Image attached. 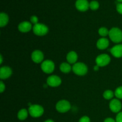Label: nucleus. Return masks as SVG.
I'll list each match as a JSON object with an SVG mask.
<instances>
[{
	"label": "nucleus",
	"mask_w": 122,
	"mask_h": 122,
	"mask_svg": "<svg viewBox=\"0 0 122 122\" xmlns=\"http://www.w3.org/2000/svg\"><path fill=\"white\" fill-rule=\"evenodd\" d=\"M5 85L4 83H3L2 81L0 82V92L2 93L5 91Z\"/></svg>",
	"instance_id": "obj_28"
},
{
	"label": "nucleus",
	"mask_w": 122,
	"mask_h": 122,
	"mask_svg": "<svg viewBox=\"0 0 122 122\" xmlns=\"http://www.w3.org/2000/svg\"><path fill=\"white\" fill-rule=\"evenodd\" d=\"M110 52L116 58L122 57V44H118L110 49Z\"/></svg>",
	"instance_id": "obj_14"
},
{
	"label": "nucleus",
	"mask_w": 122,
	"mask_h": 122,
	"mask_svg": "<svg viewBox=\"0 0 122 122\" xmlns=\"http://www.w3.org/2000/svg\"><path fill=\"white\" fill-rule=\"evenodd\" d=\"M9 18L6 13H1L0 14V26L1 27H4L8 24Z\"/></svg>",
	"instance_id": "obj_17"
},
{
	"label": "nucleus",
	"mask_w": 122,
	"mask_h": 122,
	"mask_svg": "<svg viewBox=\"0 0 122 122\" xmlns=\"http://www.w3.org/2000/svg\"><path fill=\"white\" fill-rule=\"evenodd\" d=\"M78 58V56H77V53L75 51H70L69 53L67 54L66 57L67 61L69 64H74L76 63V61Z\"/></svg>",
	"instance_id": "obj_16"
},
{
	"label": "nucleus",
	"mask_w": 122,
	"mask_h": 122,
	"mask_svg": "<svg viewBox=\"0 0 122 122\" xmlns=\"http://www.w3.org/2000/svg\"><path fill=\"white\" fill-rule=\"evenodd\" d=\"M108 36L113 42L118 44L122 41V31L118 27H113L111 29L109 30Z\"/></svg>",
	"instance_id": "obj_1"
},
{
	"label": "nucleus",
	"mask_w": 122,
	"mask_h": 122,
	"mask_svg": "<svg viewBox=\"0 0 122 122\" xmlns=\"http://www.w3.org/2000/svg\"><path fill=\"white\" fill-rule=\"evenodd\" d=\"M119 2H122V0H117Z\"/></svg>",
	"instance_id": "obj_33"
},
{
	"label": "nucleus",
	"mask_w": 122,
	"mask_h": 122,
	"mask_svg": "<svg viewBox=\"0 0 122 122\" xmlns=\"http://www.w3.org/2000/svg\"><path fill=\"white\" fill-rule=\"evenodd\" d=\"M0 58H1V61H0V64H2V61H3V60H2V56H0Z\"/></svg>",
	"instance_id": "obj_32"
},
{
	"label": "nucleus",
	"mask_w": 122,
	"mask_h": 122,
	"mask_svg": "<svg viewBox=\"0 0 122 122\" xmlns=\"http://www.w3.org/2000/svg\"><path fill=\"white\" fill-rule=\"evenodd\" d=\"M30 21L34 25H36V24L38 23V18L36 15H32L30 17Z\"/></svg>",
	"instance_id": "obj_25"
},
{
	"label": "nucleus",
	"mask_w": 122,
	"mask_h": 122,
	"mask_svg": "<svg viewBox=\"0 0 122 122\" xmlns=\"http://www.w3.org/2000/svg\"><path fill=\"white\" fill-rule=\"evenodd\" d=\"M44 122H54L52 120H51V119H48V120H45Z\"/></svg>",
	"instance_id": "obj_31"
},
{
	"label": "nucleus",
	"mask_w": 122,
	"mask_h": 122,
	"mask_svg": "<svg viewBox=\"0 0 122 122\" xmlns=\"http://www.w3.org/2000/svg\"><path fill=\"white\" fill-rule=\"evenodd\" d=\"M116 122H122V112H119L116 116Z\"/></svg>",
	"instance_id": "obj_26"
},
{
	"label": "nucleus",
	"mask_w": 122,
	"mask_h": 122,
	"mask_svg": "<svg viewBox=\"0 0 122 122\" xmlns=\"http://www.w3.org/2000/svg\"><path fill=\"white\" fill-rule=\"evenodd\" d=\"M79 122H91V119L88 116H84L79 119Z\"/></svg>",
	"instance_id": "obj_24"
},
{
	"label": "nucleus",
	"mask_w": 122,
	"mask_h": 122,
	"mask_svg": "<svg viewBox=\"0 0 122 122\" xmlns=\"http://www.w3.org/2000/svg\"><path fill=\"white\" fill-rule=\"evenodd\" d=\"M33 32L36 35L38 36H44L48 32V27L46 25L42 23H37L33 25Z\"/></svg>",
	"instance_id": "obj_5"
},
{
	"label": "nucleus",
	"mask_w": 122,
	"mask_h": 122,
	"mask_svg": "<svg viewBox=\"0 0 122 122\" xmlns=\"http://www.w3.org/2000/svg\"><path fill=\"white\" fill-rule=\"evenodd\" d=\"M111 61L110 57L106 54H102L98 56L95 60V62L98 66L104 67L108 65Z\"/></svg>",
	"instance_id": "obj_6"
},
{
	"label": "nucleus",
	"mask_w": 122,
	"mask_h": 122,
	"mask_svg": "<svg viewBox=\"0 0 122 122\" xmlns=\"http://www.w3.org/2000/svg\"><path fill=\"white\" fill-rule=\"evenodd\" d=\"M56 108L57 112L61 113H64L69 112L71 108V104L68 101L62 100L58 101L56 106Z\"/></svg>",
	"instance_id": "obj_4"
},
{
	"label": "nucleus",
	"mask_w": 122,
	"mask_h": 122,
	"mask_svg": "<svg viewBox=\"0 0 122 122\" xmlns=\"http://www.w3.org/2000/svg\"><path fill=\"white\" fill-rule=\"evenodd\" d=\"M76 8L80 11H86L89 8V3L87 0H77L75 3Z\"/></svg>",
	"instance_id": "obj_10"
},
{
	"label": "nucleus",
	"mask_w": 122,
	"mask_h": 122,
	"mask_svg": "<svg viewBox=\"0 0 122 122\" xmlns=\"http://www.w3.org/2000/svg\"><path fill=\"white\" fill-rule=\"evenodd\" d=\"M72 70L78 76H84L88 72V67L83 63H76L73 66Z\"/></svg>",
	"instance_id": "obj_3"
},
{
	"label": "nucleus",
	"mask_w": 122,
	"mask_h": 122,
	"mask_svg": "<svg viewBox=\"0 0 122 122\" xmlns=\"http://www.w3.org/2000/svg\"><path fill=\"white\" fill-rule=\"evenodd\" d=\"M29 113L32 117L38 118L42 116L44 113V107L38 104L31 105L29 108Z\"/></svg>",
	"instance_id": "obj_2"
},
{
	"label": "nucleus",
	"mask_w": 122,
	"mask_h": 122,
	"mask_svg": "<svg viewBox=\"0 0 122 122\" xmlns=\"http://www.w3.org/2000/svg\"><path fill=\"white\" fill-rule=\"evenodd\" d=\"M46 83L51 87H57L61 83V79L60 77L56 75H52L49 76L46 79Z\"/></svg>",
	"instance_id": "obj_8"
},
{
	"label": "nucleus",
	"mask_w": 122,
	"mask_h": 122,
	"mask_svg": "<svg viewBox=\"0 0 122 122\" xmlns=\"http://www.w3.org/2000/svg\"><path fill=\"white\" fill-rule=\"evenodd\" d=\"M104 122H116V120L113 119V118L108 117V118H106V119H105Z\"/></svg>",
	"instance_id": "obj_29"
},
{
	"label": "nucleus",
	"mask_w": 122,
	"mask_h": 122,
	"mask_svg": "<svg viewBox=\"0 0 122 122\" xmlns=\"http://www.w3.org/2000/svg\"><path fill=\"white\" fill-rule=\"evenodd\" d=\"M42 70L44 73L47 74H50L54 71L55 69V64L52 61L47 60L44 61L42 63L41 66Z\"/></svg>",
	"instance_id": "obj_7"
},
{
	"label": "nucleus",
	"mask_w": 122,
	"mask_h": 122,
	"mask_svg": "<svg viewBox=\"0 0 122 122\" xmlns=\"http://www.w3.org/2000/svg\"><path fill=\"white\" fill-rule=\"evenodd\" d=\"M109 107L110 109L112 112L119 113L121 110L122 105L119 100H118V99H113L110 102Z\"/></svg>",
	"instance_id": "obj_9"
},
{
	"label": "nucleus",
	"mask_w": 122,
	"mask_h": 122,
	"mask_svg": "<svg viewBox=\"0 0 122 122\" xmlns=\"http://www.w3.org/2000/svg\"><path fill=\"white\" fill-rule=\"evenodd\" d=\"M99 67H100L98 66L97 65V66H94V70H95V71H97V70H98Z\"/></svg>",
	"instance_id": "obj_30"
},
{
	"label": "nucleus",
	"mask_w": 122,
	"mask_h": 122,
	"mask_svg": "<svg viewBox=\"0 0 122 122\" xmlns=\"http://www.w3.org/2000/svg\"><path fill=\"white\" fill-rule=\"evenodd\" d=\"M108 45H109V41L106 38H100L97 42V46L99 50H101L107 48Z\"/></svg>",
	"instance_id": "obj_15"
},
{
	"label": "nucleus",
	"mask_w": 122,
	"mask_h": 122,
	"mask_svg": "<svg viewBox=\"0 0 122 122\" xmlns=\"http://www.w3.org/2000/svg\"><path fill=\"white\" fill-rule=\"evenodd\" d=\"M99 4L98 2L97 1H92L89 3V8L92 10H96L99 8Z\"/></svg>",
	"instance_id": "obj_22"
},
{
	"label": "nucleus",
	"mask_w": 122,
	"mask_h": 122,
	"mask_svg": "<svg viewBox=\"0 0 122 122\" xmlns=\"http://www.w3.org/2000/svg\"><path fill=\"white\" fill-rule=\"evenodd\" d=\"M60 69L61 72L64 73H68L71 71V67L69 63H63L60 64Z\"/></svg>",
	"instance_id": "obj_19"
},
{
	"label": "nucleus",
	"mask_w": 122,
	"mask_h": 122,
	"mask_svg": "<svg viewBox=\"0 0 122 122\" xmlns=\"http://www.w3.org/2000/svg\"><path fill=\"white\" fill-rule=\"evenodd\" d=\"M29 114V113L28 110H27L26 108H22L18 112L17 118L20 120H25L27 119Z\"/></svg>",
	"instance_id": "obj_18"
},
{
	"label": "nucleus",
	"mask_w": 122,
	"mask_h": 122,
	"mask_svg": "<svg viewBox=\"0 0 122 122\" xmlns=\"http://www.w3.org/2000/svg\"><path fill=\"white\" fill-rule=\"evenodd\" d=\"M32 61L35 63H42L44 60V56L43 52L40 50H35L33 51L31 56Z\"/></svg>",
	"instance_id": "obj_11"
},
{
	"label": "nucleus",
	"mask_w": 122,
	"mask_h": 122,
	"mask_svg": "<svg viewBox=\"0 0 122 122\" xmlns=\"http://www.w3.org/2000/svg\"><path fill=\"white\" fill-rule=\"evenodd\" d=\"M116 9L118 13L122 14V3H118L117 4Z\"/></svg>",
	"instance_id": "obj_27"
},
{
	"label": "nucleus",
	"mask_w": 122,
	"mask_h": 122,
	"mask_svg": "<svg viewBox=\"0 0 122 122\" xmlns=\"http://www.w3.org/2000/svg\"><path fill=\"white\" fill-rule=\"evenodd\" d=\"M33 28L32 26V23L27 21H23L20 23L18 26V29L20 32L23 33H26L30 30Z\"/></svg>",
	"instance_id": "obj_13"
},
{
	"label": "nucleus",
	"mask_w": 122,
	"mask_h": 122,
	"mask_svg": "<svg viewBox=\"0 0 122 122\" xmlns=\"http://www.w3.org/2000/svg\"><path fill=\"white\" fill-rule=\"evenodd\" d=\"M114 95L117 98L122 99V86H119L116 89L114 92Z\"/></svg>",
	"instance_id": "obj_23"
},
{
	"label": "nucleus",
	"mask_w": 122,
	"mask_h": 122,
	"mask_svg": "<svg viewBox=\"0 0 122 122\" xmlns=\"http://www.w3.org/2000/svg\"><path fill=\"white\" fill-rule=\"evenodd\" d=\"M12 73V70L10 67H1L0 69V78L1 79H6L11 76Z\"/></svg>",
	"instance_id": "obj_12"
},
{
	"label": "nucleus",
	"mask_w": 122,
	"mask_h": 122,
	"mask_svg": "<svg viewBox=\"0 0 122 122\" xmlns=\"http://www.w3.org/2000/svg\"><path fill=\"white\" fill-rule=\"evenodd\" d=\"M114 95V93L113 92V91H112V90H110V89L105 91L103 93V97L107 100H112Z\"/></svg>",
	"instance_id": "obj_20"
},
{
	"label": "nucleus",
	"mask_w": 122,
	"mask_h": 122,
	"mask_svg": "<svg viewBox=\"0 0 122 122\" xmlns=\"http://www.w3.org/2000/svg\"><path fill=\"white\" fill-rule=\"evenodd\" d=\"M98 33L101 36L105 37L109 34V30L105 27H101L99 29Z\"/></svg>",
	"instance_id": "obj_21"
}]
</instances>
